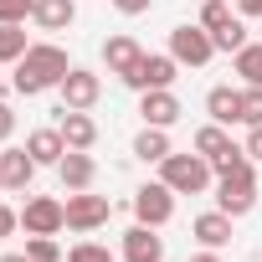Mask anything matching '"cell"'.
<instances>
[{"instance_id": "6da1fadb", "label": "cell", "mask_w": 262, "mask_h": 262, "mask_svg": "<svg viewBox=\"0 0 262 262\" xmlns=\"http://www.w3.org/2000/svg\"><path fill=\"white\" fill-rule=\"evenodd\" d=\"M72 72V57L57 47V41H31V52L16 62V93L21 98H36V93H47V88H62V77Z\"/></svg>"}, {"instance_id": "7a4b0ae2", "label": "cell", "mask_w": 262, "mask_h": 262, "mask_svg": "<svg viewBox=\"0 0 262 262\" xmlns=\"http://www.w3.org/2000/svg\"><path fill=\"white\" fill-rule=\"evenodd\" d=\"M160 180L175 190V195H201L211 180H216V170H211V160L206 155H165L160 160Z\"/></svg>"}, {"instance_id": "3957f363", "label": "cell", "mask_w": 262, "mask_h": 262, "mask_svg": "<svg viewBox=\"0 0 262 262\" xmlns=\"http://www.w3.org/2000/svg\"><path fill=\"white\" fill-rule=\"evenodd\" d=\"M180 77V62L170 52H144L134 67L123 72V88H134V93H155V88H175Z\"/></svg>"}, {"instance_id": "277c9868", "label": "cell", "mask_w": 262, "mask_h": 262, "mask_svg": "<svg viewBox=\"0 0 262 262\" xmlns=\"http://www.w3.org/2000/svg\"><path fill=\"white\" fill-rule=\"evenodd\" d=\"M170 57H175L180 67H206V62L216 57V41H211V31H206L201 21H185V26L170 31Z\"/></svg>"}, {"instance_id": "5b68a950", "label": "cell", "mask_w": 262, "mask_h": 262, "mask_svg": "<svg viewBox=\"0 0 262 262\" xmlns=\"http://www.w3.org/2000/svg\"><path fill=\"white\" fill-rule=\"evenodd\" d=\"M108 216H113V201L108 195H93V190H67V231H98V226H108Z\"/></svg>"}, {"instance_id": "8992f818", "label": "cell", "mask_w": 262, "mask_h": 262, "mask_svg": "<svg viewBox=\"0 0 262 262\" xmlns=\"http://www.w3.org/2000/svg\"><path fill=\"white\" fill-rule=\"evenodd\" d=\"M21 226H26V236H57V231L67 226V201H57V195H31V201L21 206Z\"/></svg>"}, {"instance_id": "52a82bcc", "label": "cell", "mask_w": 262, "mask_h": 262, "mask_svg": "<svg viewBox=\"0 0 262 262\" xmlns=\"http://www.w3.org/2000/svg\"><path fill=\"white\" fill-rule=\"evenodd\" d=\"M170 216H175V190H170L165 180H149V185L134 190V221H144V226H165Z\"/></svg>"}, {"instance_id": "ba28073f", "label": "cell", "mask_w": 262, "mask_h": 262, "mask_svg": "<svg viewBox=\"0 0 262 262\" xmlns=\"http://www.w3.org/2000/svg\"><path fill=\"white\" fill-rule=\"evenodd\" d=\"M57 93H62V108H82V113H88V108L103 98V77H98V72H88V67H72V72L62 77V88H57Z\"/></svg>"}, {"instance_id": "9c48e42d", "label": "cell", "mask_w": 262, "mask_h": 262, "mask_svg": "<svg viewBox=\"0 0 262 262\" xmlns=\"http://www.w3.org/2000/svg\"><path fill=\"white\" fill-rule=\"evenodd\" d=\"M123 262H165V236H160V226H144V221H134L123 231Z\"/></svg>"}, {"instance_id": "30bf717a", "label": "cell", "mask_w": 262, "mask_h": 262, "mask_svg": "<svg viewBox=\"0 0 262 262\" xmlns=\"http://www.w3.org/2000/svg\"><path fill=\"white\" fill-rule=\"evenodd\" d=\"M139 113H144V123L149 128H170V123H180V98L170 93V88H155V93H139Z\"/></svg>"}, {"instance_id": "8fae6325", "label": "cell", "mask_w": 262, "mask_h": 262, "mask_svg": "<svg viewBox=\"0 0 262 262\" xmlns=\"http://www.w3.org/2000/svg\"><path fill=\"white\" fill-rule=\"evenodd\" d=\"M57 180H62V190H93V180H98V160H93L88 149H67L62 165H57Z\"/></svg>"}, {"instance_id": "7c38bea8", "label": "cell", "mask_w": 262, "mask_h": 262, "mask_svg": "<svg viewBox=\"0 0 262 262\" xmlns=\"http://www.w3.org/2000/svg\"><path fill=\"white\" fill-rule=\"evenodd\" d=\"M57 128H62L67 149H93V144H98V123H93V113H82V108H57Z\"/></svg>"}, {"instance_id": "4fadbf2b", "label": "cell", "mask_w": 262, "mask_h": 262, "mask_svg": "<svg viewBox=\"0 0 262 262\" xmlns=\"http://www.w3.org/2000/svg\"><path fill=\"white\" fill-rule=\"evenodd\" d=\"M36 170H41V165L26 155V144H21V149H0V185H6V190H31Z\"/></svg>"}, {"instance_id": "5bb4252c", "label": "cell", "mask_w": 262, "mask_h": 262, "mask_svg": "<svg viewBox=\"0 0 262 262\" xmlns=\"http://www.w3.org/2000/svg\"><path fill=\"white\" fill-rule=\"evenodd\" d=\"M26 155L36 160V165H62V155H67V139H62V128L52 123V128H31L26 134Z\"/></svg>"}, {"instance_id": "9a60e30c", "label": "cell", "mask_w": 262, "mask_h": 262, "mask_svg": "<svg viewBox=\"0 0 262 262\" xmlns=\"http://www.w3.org/2000/svg\"><path fill=\"white\" fill-rule=\"evenodd\" d=\"M190 236H195L201 247L221 252V247L231 242V216H226V211H201V216L190 221Z\"/></svg>"}, {"instance_id": "2e32d148", "label": "cell", "mask_w": 262, "mask_h": 262, "mask_svg": "<svg viewBox=\"0 0 262 262\" xmlns=\"http://www.w3.org/2000/svg\"><path fill=\"white\" fill-rule=\"evenodd\" d=\"M206 113H211V123H226V128L242 123V88H226V82L211 88L206 93Z\"/></svg>"}, {"instance_id": "e0dca14e", "label": "cell", "mask_w": 262, "mask_h": 262, "mask_svg": "<svg viewBox=\"0 0 262 262\" xmlns=\"http://www.w3.org/2000/svg\"><path fill=\"white\" fill-rule=\"evenodd\" d=\"M257 206V185H231V180H216V211H226L231 221L247 216Z\"/></svg>"}, {"instance_id": "ac0fdd59", "label": "cell", "mask_w": 262, "mask_h": 262, "mask_svg": "<svg viewBox=\"0 0 262 262\" xmlns=\"http://www.w3.org/2000/svg\"><path fill=\"white\" fill-rule=\"evenodd\" d=\"M31 21H36L41 31H67V26L77 21V0H36Z\"/></svg>"}, {"instance_id": "d6986e66", "label": "cell", "mask_w": 262, "mask_h": 262, "mask_svg": "<svg viewBox=\"0 0 262 262\" xmlns=\"http://www.w3.org/2000/svg\"><path fill=\"white\" fill-rule=\"evenodd\" d=\"M139 57H144V47H139L134 36H108V41H103V67H108V72H118V77L134 67Z\"/></svg>"}, {"instance_id": "ffe728a7", "label": "cell", "mask_w": 262, "mask_h": 262, "mask_svg": "<svg viewBox=\"0 0 262 262\" xmlns=\"http://www.w3.org/2000/svg\"><path fill=\"white\" fill-rule=\"evenodd\" d=\"M231 72L242 77V88H262V41H247L231 57Z\"/></svg>"}, {"instance_id": "44dd1931", "label": "cell", "mask_w": 262, "mask_h": 262, "mask_svg": "<svg viewBox=\"0 0 262 262\" xmlns=\"http://www.w3.org/2000/svg\"><path fill=\"white\" fill-rule=\"evenodd\" d=\"M170 155V128H149L144 123V134L134 139V160H144V165H160Z\"/></svg>"}, {"instance_id": "7402d4cb", "label": "cell", "mask_w": 262, "mask_h": 262, "mask_svg": "<svg viewBox=\"0 0 262 262\" xmlns=\"http://www.w3.org/2000/svg\"><path fill=\"white\" fill-rule=\"evenodd\" d=\"M26 52H31V41H26V26H6V21H0V67H16Z\"/></svg>"}, {"instance_id": "603a6c76", "label": "cell", "mask_w": 262, "mask_h": 262, "mask_svg": "<svg viewBox=\"0 0 262 262\" xmlns=\"http://www.w3.org/2000/svg\"><path fill=\"white\" fill-rule=\"evenodd\" d=\"M226 149H231L226 123H206V128H195V155H206V160H221Z\"/></svg>"}, {"instance_id": "cb8c5ba5", "label": "cell", "mask_w": 262, "mask_h": 262, "mask_svg": "<svg viewBox=\"0 0 262 262\" xmlns=\"http://www.w3.org/2000/svg\"><path fill=\"white\" fill-rule=\"evenodd\" d=\"M211 41H216V52H231V57H236V52L247 47V21H242V16H231L221 31H211Z\"/></svg>"}, {"instance_id": "d4e9b609", "label": "cell", "mask_w": 262, "mask_h": 262, "mask_svg": "<svg viewBox=\"0 0 262 262\" xmlns=\"http://www.w3.org/2000/svg\"><path fill=\"white\" fill-rule=\"evenodd\" d=\"M26 257H31V262H67L62 247H57V236H31V242H26Z\"/></svg>"}, {"instance_id": "484cf974", "label": "cell", "mask_w": 262, "mask_h": 262, "mask_svg": "<svg viewBox=\"0 0 262 262\" xmlns=\"http://www.w3.org/2000/svg\"><path fill=\"white\" fill-rule=\"evenodd\" d=\"M206 31H221L226 21H231V6H226V0H206V6H201V16H195Z\"/></svg>"}, {"instance_id": "4316f807", "label": "cell", "mask_w": 262, "mask_h": 262, "mask_svg": "<svg viewBox=\"0 0 262 262\" xmlns=\"http://www.w3.org/2000/svg\"><path fill=\"white\" fill-rule=\"evenodd\" d=\"M67 262H113V252H108L103 242H72Z\"/></svg>"}, {"instance_id": "83f0119b", "label": "cell", "mask_w": 262, "mask_h": 262, "mask_svg": "<svg viewBox=\"0 0 262 262\" xmlns=\"http://www.w3.org/2000/svg\"><path fill=\"white\" fill-rule=\"evenodd\" d=\"M31 11H36V0H0V21L6 26H21Z\"/></svg>"}, {"instance_id": "f1b7e54d", "label": "cell", "mask_w": 262, "mask_h": 262, "mask_svg": "<svg viewBox=\"0 0 262 262\" xmlns=\"http://www.w3.org/2000/svg\"><path fill=\"white\" fill-rule=\"evenodd\" d=\"M242 123H262V88H242Z\"/></svg>"}, {"instance_id": "f546056e", "label": "cell", "mask_w": 262, "mask_h": 262, "mask_svg": "<svg viewBox=\"0 0 262 262\" xmlns=\"http://www.w3.org/2000/svg\"><path fill=\"white\" fill-rule=\"evenodd\" d=\"M16 226H21V211H11L6 201H0V242H6V236H16Z\"/></svg>"}, {"instance_id": "4dcf8cb0", "label": "cell", "mask_w": 262, "mask_h": 262, "mask_svg": "<svg viewBox=\"0 0 262 262\" xmlns=\"http://www.w3.org/2000/svg\"><path fill=\"white\" fill-rule=\"evenodd\" d=\"M108 6H113L118 16H144V11L155 6V0H108Z\"/></svg>"}, {"instance_id": "1f68e13d", "label": "cell", "mask_w": 262, "mask_h": 262, "mask_svg": "<svg viewBox=\"0 0 262 262\" xmlns=\"http://www.w3.org/2000/svg\"><path fill=\"white\" fill-rule=\"evenodd\" d=\"M242 149H247V155L262 165V123H252V128H247V144H242Z\"/></svg>"}, {"instance_id": "d6a6232c", "label": "cell", "mask_w": 262, "mask_h": 262, "mask_svg": "<svg viewBox=\"0 0 262 262\" xmlns=\"http://www.w3.org/2000/svg\"><path fill=\"white\" fill-rule=\"evenodd\" d=\"M11 134H16V108H11V103H0V144H6Z\"/></svg>"}, {"instance_id": "836d02e7", "label": "cell", "mask_w": 262, "mask_h": 262, "mask_svg": "<svg viewBox=\"0 0 262 262\" xmlns=\"http://www.w3.org/2000/svg\"><path fill=\"white\" fill-rule=\"evenodd\" d=\"M236 11L242 16H262V0H236Z\"/></svg>"}, {"instance_id": "e575fe53", "label": "cell", "mask_w": 262, "mask_h": 262, "mask_svg": "<svg viewBox=\"0 0 262 262\" xmlns=\"http://www.w3.org/2000/svg\"><path fill=\"white\" fill-rule=\"evenodd\" d=\"M190 262H221V257H216V252H211V247H201V252H195V257H190Z\"/></svg>"}, {"instance_id": "d590c367", "label": "cell", "mask_w": 262, "mask_h": 262, "mask_svg": "<svg viewBox=\"0 0 262 262\" xmlns=\"http://www.w3.org/2000/svg\"><path fill=\"white\" fill-rule=\"evenodd\" d=\"M0 262H31L26 252H6V257H0Z\"/></svg>"}, {"instance_id": "8d00e7d4", "label": "cell", "mask_w": 262, "mask_h": 262, "mask_svg": "<svg viewBox=\"0 0 262 262\" xmlns=\"http://www.w3.org/2000/svg\"><path fill=\"white\" fill-rule=\"evenodd\" d=\"M0 190H6V185H0Z\"/></svg>"}]
</instances>
